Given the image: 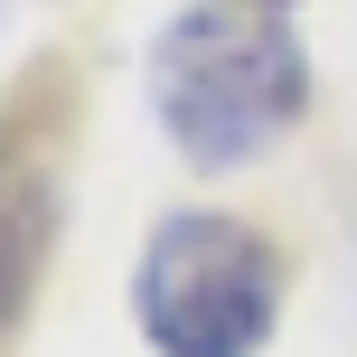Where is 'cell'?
<instances>
[{
  "instance_id": "obj_1",
  "label": "cell",
  "mask_w": 357,
  "mask_h": 357,
  "mask_svg": "<svg viewBox=\"0 0 357 357\" xmlns=\"http://www.w3.org/2000/svg\"><path fill=\"white\" fill-rule=\"evenodd\" d=\"M301 38L254 0H197L151 38V113L197 169H245L301 123Z\"/></svg>"
},
{
  "instance_id": "obj_2",
  "label": "cell",
  "mask_w": 357,
  "mask_h": 357,
  "mask_svg": "<svg viewBox=\"0 0 357 357\" xmlns=\"http://www.w3.org/2000/svg\"><path fill=\"white\" fill-rule=\"evenodd\" d=\"M132 320L160 357H254L282 320V264L235 216H169L142 245Z\"/></svg>"
},
{
  "instance_id": "obj_3",
  "label": "cell",
  "mask_w": 357,
  "mask_h": 357,
  "mask_svg": "<svg viewBox=\"0 0 357 357\" xmlns=\"http://www.w3.org/2000/svg\"><path fill=\"white\" fill-rule=\"evenodd\" d=\"M47 245H56V178L19 142H0V339L29 310L38 273H47Z\"/></svg>"
},
{
  "instance_id": "obj_4",
  "label": "cell",
  "mask_w": 357,
  "mask_h": 357,
  "mask_svg": "<svg viewBox=\"0 0 357 357\" xmlns=\"http://www.w3.org/2000/svg\"><path fill=\"white\" fill-rule=\"evenodd\" d=\"M254 10H282V0H254Z\"/></svg>"
}]
</instances>
